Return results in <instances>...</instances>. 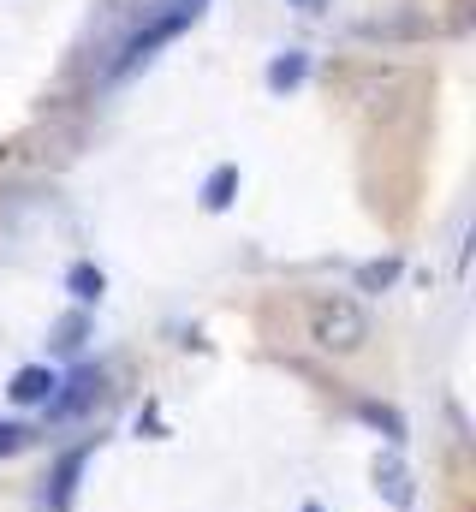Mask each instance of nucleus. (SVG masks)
<instances>
[{"mask_svg": "<svg viewBox=\"0 0 476 512\" xmlns=\"http://www.w3.org/2000/svg\"><path fill=\"white\" fill-rule=\"evenodd\" d=\"M304 328H310V346L316 352L352 358V352H363V340H369V310L357 298H346V292H322V298H310Z\"/></svg>", "mask_w": 476, "mask_h": 512, "instance_id": "f257e3e1", "label": "nucleus"}, {"mask_svg": "<svg viewBox=\"0 0 476 512\" xmlns=\"http://www.w3.org/2000/svg\"><path fill=\"white\" fill-rule=\"evenodd\" d=\"M197 12H203V0H173V12H161V18H155L149 30H137V36L125 42V54H119L114 78H131V72H137V66H143V60H149V54H155L161 42H173V36H179V30H185V24L197 18Z\"/></svg>", "mask_w": 476, "mask_h": 512, "instance_id": "f03ea898", "label": "nucleus"}, {"mask_svg": "<svg viewBox=\"0 0 476 512\" xmlns=\"http://www.w3.org/2000/svg\"><path fill=\"white\" fill-rule=\"evenodd\" d=\"M369 477H375V495H381L387 507H399V512H411V507H417V483H411V471H405V465H399L393 453H381Z\"/></svg>", "mask_w": 476, "mask_h": 512, "instance_id": "7ed1b4c3", "label": "nucleus"}, {"mask_svg": "<svg viewBox=\"0 0 476 512\" xmlns=\"http://www.w3.org/2000/svg\"><path fill=\"white\" fill-rule=\"evenodd\" d=\"M84 465H90V447H72L60 465H54V489H48V507L66 512L72 507V495H78V477H84Z\"/></svg>", "mask_w": 476, "mask_h": 512, "instance_id": "20e7f679", "label": "nucleus"}, {"mask_svg": "<svg viewBox=\"0 0 476 512\" xmlns=\"http://www.w3.org/2000/svg\"><path fill=\"white\" fill-rule=\"evenodd\" d=\"M54 387H60V376H54V370H42V364H24V370L12 376V387H6V393H12L18 405H48V399H54Z\"/></svg>", "mask_w": 476, "mask_h": 512, "instance_id": "39448f33", "label": "nucleus"}, {"mask_svg": "<svg viewBox=\"0 0 476 512\" xmlns=\"http://www.w3.org/2000/svg\"><path fill=\"white\" fill-rule=\"evenodd\" d=\"M102 399V370H78L72 376V393H60V399H48L54 405V417H72V411H84V405H96Z\"/></svg>", "mask_w": 476, "mask_h": 512, "instance_id": "423d86ee", "label": "nucleus"}, {"mask_svg": "<svg viewBox=\"0 0 476 512\" xmlns=\"http://www.w3.org/2000/svg\"><path fill=\"white\" fill-rule=\"evenodd\" d=\"M66 286H72V298H78V304H96L108 280H102V268H90V262H78V268L66 274Z\"/></svg>", "mask_w": 476, "mask_h": 512, "instance_id": "0eeeda50", "label": "nucleus"}, {"mask_svg": "<svg viewBox=\"0 0 476 512\" xmlns=\"http://www.w3.org/2000/svg\"><path fill=\"white\" fill-rule=\"evenodd\" d=\"M233 191H238V167H215V173H209V185H203V203H209V209H227V203H233Z\"/></svg>", "mask_w": 476, "mask_h": 512, "instance_id": "6e6552de", "label": "nucleus"}, {"mask_svg": "<svg viewBox=\"0 0 476 512\" xmlns=\"http://www.w3.org/2000/svg\"><path fill=\"white\" fill-rule=\"evenodd\" d=\"M304 84V54H280L268 66V90H298Z\"/></svg>", "mask_w": 476, "mask_h": 512, "instance_id": "1a4fd4ad", "label": "nucleus"}, {"mask_svg": "<svg viewBox=\"0 0 476 512\" xmlns=\"http://www.w3.org/2000/svg\"><path fill=\"white\" fill-rule=\"evenodd\" d=\"M393 280H399V262H393V256H381V262H363V268H357V286H363V292H381V286H393Z\"/></svg>", "mask_w": 476, "mask_h": 512, "instance_id": "9d476101", "label": "nucleus"}, {"mask_svg": "<svg viewBox=\"0 0 476 512\" xmlns=\"http://www.w3.org/2000/svg\"><path fill=\"white\" fill-rule=\"evenodd\" d=\"M357 411H363V423L387 429V441H405V417H399L393 405H357Z\"/></svg>", "mask_w": 476, "mask_h": 512, "instance_id": "9b49d317", "label": "nucleus"}, {"mask_svg": "<svg viewBox=\"0 0 476 512\" xmlns=\"http://www.w3.org/2000/svg\"><path fill=\"white\" fill-rule=\"evenodd\" d=\"M30 447V429H18V423H0V459H12V453H24Z\"/></svg>", "mask_w": 476, "mask_h": 512, "instance_id": "f8f14e48", "label": "nucleus"}, {"mask_svg": "<svg viewBox=\"0 0 476 512\" xmlns=\"http://www.w3.org/2000/svg\"><path fill=\"white\" fill-rule=\"evenodd\" d=\"M304 512H322V507H304Z\"/></svg>", "mask_w": 476, "mask_h": 512, "instance_id": "ddd939ff", "label": "nucleus"}]
</instances>
